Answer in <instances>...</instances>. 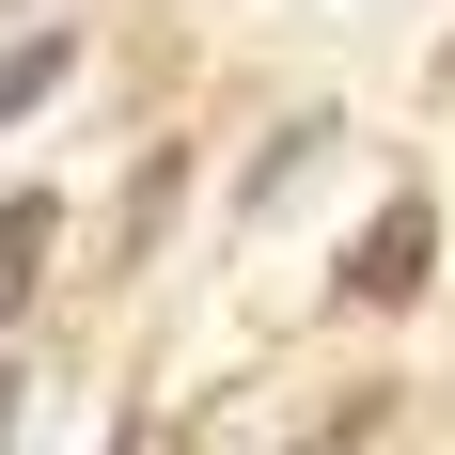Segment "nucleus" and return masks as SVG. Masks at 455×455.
Masks as SVG:
<instances>
[{
	"label": "nucleus",
	"mask_w": 455,
	"mask_h": 455,
	"mask_svg": "<svg viewBox=\"0 0 455 455\" xmlns=\"http://www.w3.org/2000/svg\"><path fill=\"white\" fill-rule=\"evenodd\" d=\"M424 251H440V235H424V204H377V220H362V251H346V299H409V283H424Z\"/></svg>",
	"instance_id": "nucleus-1"
},
{
	"label": "nucleus",
	"mask_w": 455,
	"mask_h": 455,
	"mask_svg": "<svg viewBox=\"0 0 455 455\" xmlns=\"http://www.w3.org/2000/svg\"><path fill=\"white\" fill-rule=\"evenodd\" d=\"M47 251H63V220H47V188H16V204H0V330L32 315V283H47Z\"/></svg>",
	"instance_id": "nucleus-2"
},
{
	"label": "nucleus",
	"mask_w": 455,
	"mask_h": 455,
	"mask_svg": "<svg viewBox=\"0 0 455 455\" xmlns=\"http://www.w3.org/2000/svg\"><path fill=\"white\" fill-rule=\"evenodd\" d=\"M47 79H63V32H32V47H0V110H32Z\"/></svg>",
	"instance_id": "nucleus-3"
},
{
	"label": "nucleus",
	"mask_w": 455,
	"mask_h": 455,
	"mask_svg": "<svg viewBox=\"0 0 455 455\" xmlns=\"http://www.w3.org/2000/svg\"><path fill=\"white\" fill-rule=\"evenodd\" d=\"M0 424H16V377H0Z\"/></svg>",
	"instance_id": "nucleus-4"
}]
</instances>
